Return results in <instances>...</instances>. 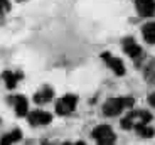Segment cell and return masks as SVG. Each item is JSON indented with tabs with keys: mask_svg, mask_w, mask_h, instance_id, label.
Here are the masks:
<instances>
[{
	"mask_svg": "<svg viewBox=\"0 0 155 145\" xmlns=\"http://www.w3.org/2000/svg\"><path fill=\"white\" fill-rule=\"evenodd\" d=\"M27 118H29V123H31L32 127H41V125L51 123L52 115L44 111V110H34V111H31V113H27Z\"/></svg>",
	"mask_w": 155,
	"mask_h": 145,
	"instance_id": "obj_6",
	"label": "cell"
},
{
	"mask_svg": "<svg viewBox=\"0 0 155 145\" xmlns=\"http://www.w3.org/2000/svg\"><path fill=\"white\" fill-rule=\"evenodd\" d=\"M20 138H22V132H20V128H14L12 132L5 133L4 137L0 138V145H12V143H15V142H19Z\"/></svg>",
	"mask_w": 155,
	"mask_h": 145,
	"instance_id": "obj_12",
	"label": "cell"
},
{
	"mask_svg": "<svg viewBox=\"0 0 155 145\" xmlns=\"http://www.w3.org/2000/svg\"><path fill=\"white\" fill-rule=\"evenodd\" d=\"M137 130V133L140 135V137H145V138H150V137H153V128H152L150 125H142V127H138V128H135Z\"/></svg>",
	"mask_w": 155,
	"mask_h": 145,
	"instance_id": "obj_14",
	"label": "cell"
},
{
	"mask_svg": "<svg viewBox=\"0 0 155 145\" xmlns=\"http://www.w3.org/2000/svg\"><path fill=\"white\" fill-rule=\"evenodd\" d=\"M2 79H4L5 86L8 90H14L17 86V83L22 79V73L20 71H4L2 73Z\"/></svg>",
	"mask_w": 155,
	"mask_h": 145,
	"instance_id": "obj_10",
	"label": "cell"
},
{
	"mask_svg": "<svg viewBox=\"0 0 155 145\" xmlns=\"http://www.w3.org/2000/svg\"><path fill=\"white\" fill-rule=\"evenodd\" d=\"M52 98H54V90L51 86H42L34 94V101L37 103V105H46V103H49Z\"/></svg>",
	"mask_w": 155,
	"mask_h": 145,
	"instance_id": "obj_9",
	"label": "cell"
},
{
	"mask_svg": "<svg viewBox=\"0 0 155 145\" xmlns=\"http://www.w3.org/2000/svg\"><path fill=\"white\" fill-rule=\"evenodd\" d=\"M62 145H86L84 142H74V143H69V142H66V143H62Z\"/></svg>",
	"mask_w": 155,
	"mask_h": 145,
	"instance_id": "obj_17",
	"label": "cell"
},
{
	"mask_svg": "<svg viewBox=\"0 0 155 145\" xmlns=\"http://www.w3.org/2000/svg\"><path fill=\"white\" fill-rule=\"evenodd\" d=\"M78 98L74 94H64L56 101V113L58 115H69L76 108Z\"/></svg>",
	"mask_w": 155,
	"mask_h": 145,
	"instance_id": "obj_4",
	"label": "cell"
},
{
	"mask_svg": "<svg viewBox=\"0 0 155 145\" xmlns=\"http://www.w3.org/2000/svg\"><path fill=\"white\" fill-rule=\"evenodd\" d=\"M135 7L142 17L155 15V0H135Z\"/></svg>",
	"mask_w": 155,
	"mask_h": 145,
	"instance_id": "obj_7",
	"label": "cell"
},
{
	"mask_svg": "<svg viewBox=\"0 0 155 145\" xmlns=\"http://www.w3.org/2000/svg\"><path fill=\"white\" fill-rule=\"evenodd\" d=\"M12 103H14V110H15L17 117H25L29 113V101L25 96L22 94H15L12 98Z\"/></svg>",
	"mask_w": 155,
	"mask_h": 145,
	"instance_id": "obj_8",
	"label": "cell"
},
{
	"mask_svg": "<svg viewBox=\"0 0 155 145\" xmlns=\"http://www.w3.org/2000/svg\"><path fill=\"white\" fill-rule=\"evenodd\" d=\"M123 51L127 52L130 58L137 59V58H140V54H142V47L137 44L135 39H132V37H127V39L123 41Z\"/></svg>",
	"mask_w": 155,
	"mask_h": 145,
	"instance_id": "obj_11",
	"label": "cell"
},
{
	"mask_svg": "<svg viewBox=\"0 0 155 145\" xmlns=\"http://www.w3.org/2000/svg\"><path fill=\"white\" fill-rule=\"evenodd\" d=\"M148 103H150L152 106H155V93H152L150 96H148Z\"/></svg>",
	"mask_w": 155,
	"mask_h": 145,
	"instance_id": "obj_16",
	"label": "cell"
},
{
	"mask_svg": "<svg viewBox=\"0 0 155 145\" xmlns=\"http://www.w3.org/2000/svg\"><path fill=\"white\" fill-rule=\"evenodd\" d=\"M8 10H10V2L8 0H0V17L5 15Z\"/></svg>",
	"mask_w": 155,
	"mask_h": 145,
	"instance_id": "obj_15",
	"label": "cell"
},
{
	"mask_svg": "<svg viewBox=\"0 0 155 145\" xmlns=\"http://www.w3.org/2000/svg\"><path fill=\"white\" fill-rule=\"evenodd\" d=\"M91 137L96 140L98 145H115V132H113V128L110 125H100L96 127V128L93 130V133H91Z\"/></svg>",
	"mask_w": 155,
	"mask_h": 145,
	"instance_id": "obj_3",
	"label": "cell"
},
{
	"mask_svg": "<svg viewBox=\"0 0 155 145\" xmlns=\"http://www.w3.org/2000/svg\"><path fill=\"white\" fill-rule=\"evenodd\" d=\"M44 145H49V143H44Z\"/></svg>",
	"mask_w": 155,
	"mask_h": 145,
	"instance_id": "obj_19",
	"label": "cell"
},
{
	"mask_svg": "<svg viewBox=\"0 0 155 145\" xmlns=\"http://www.w3.org/2000/svg\"><path fill=\"white\" fill-rule=\"evenodd\" d=\"M17 2H25V0H17Z\"/></svg>",
	"mask_w": 155,
	"mask_h": 145,
	"instance_id": "obj_18",
	"label": "cell"
},
{
	"mask_svg": "<svg viewBox=\"0 0 155 145\" xmlns=\"http://www.w3.org/2000/svg\"><path fill=\"white\" fill-rule=\"evenodd\" d=\"M101 59L108 64L110 69H111L115 74H118V76L125 74V64H123V61H121L120 58L113 56L111 52H101Z\"/></svg>",
	"mask_w": 155,
	"mask_h": 145,
	"instance_id": "obj_5",
	"label": "cell"
},
{
	"mask_svg": "<svg viewBox=\"0 0 155 145\" xmlns=\"http://www.w3.org/2000/svg\"><path fill=\"white\" fill-rule=\"evenodd\" d=\"M152 120V113L147 110H133L130 111L127 118H123L121 122V127L125 130H130V128H138L142 125H148Z\"/></svg>",
	"mask_w": 155,
	"mask_h": 145,
	"instance_id": "obj_2",
	"label": "cell"
},
{
	"mask_svg": "<svg viewBox=\"0 0 155 145\" xmlns=\"http://www.w3.org/2000/svg\"><path fill=\"white\" fill-rule=\"evenodd\" d=\"M142 34H143V39L148 44H155V22L145 24L142 27Z\"/></svg>",
	"mask_w": 155,
	"mask_h": 145,
	"instance_id": "obj_13",
	"label": "cell"
},
{
	"mask_svg": "<svg viewBox=\"0 0 155 145\" xmlns=\"http://www.w3.org/2000/svg\"><path fill=\"white\" fill-rule=\"evenodd\" d=\"M135 100L130 96H118V98H110L103 103V113L106 117H118L123 110L133 106Z\"/></svg>",
	"mask_w": 155,
	"mask_h": 145,
	"instance_id": "obj_1",
	"label": "cell"
}]
</instances>
